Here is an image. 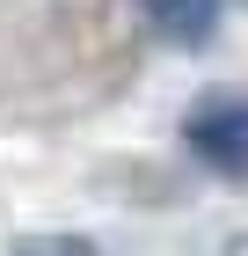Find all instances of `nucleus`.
<instances>
[{
  "label": "nucleus",
  "mask_w": 248,
  "mask_h": 256,
  "mask_svg": "<svg viewBox=\"0 0 248 256\" xmlns=\"http://www.w3.org/2000/svg\"><path fill=\"white\" fill-rule=\"evenodd\" d=\"M183 146L219 183H248V96H205L183 118Z\"/></svg>",
  "instance_id": "nucleus-1"
},
{
  "label": "nucleus",
  "mask_w": 248,
  "mask_h": 256,
  "mask_svg": "<svg viewBox=\"0 0 248 256\" xmlns=\"http://www.w3.org/2000/svg\"><path fill=\"white\" fill-rule=\"evenodd\" d=\"M227 8L234 0H139V22H146V37L175 44V52H197V44L219 37Z\"/></svg>",
  "instance_id": "nucleus-2"
},
{
  "label": "nucleus",
  "mask_w": 248,
  "mask_h": 256,
  "mask_svg": "<svg viewBox=\"0 0 248 256\" xmlns=\"http://www.w3.org/2000/svg\"><path fill=\"white\" fill-rule=\"evenodd\" d=\"M0 256H102V249H95V234H66V227H51V234H22V242H7Z\"/></svg>",
  "instance_id": "nucleus-3"
},
{
  "label": "nucleus",
  "mask_w": 248,
  "mask_h": 256,
  "mask_svg": "<svg viewBox=\"0 0 248 256\" xmlns=\"http://www.w3.org/2000/svg\"><path fill=\"white\" fill-rule=\"evenodd\" d=\"M219 256H248V242H234V249H219Z\"/></svg>",
  "instance_id": "nucleus-4"
}]
</instances>
